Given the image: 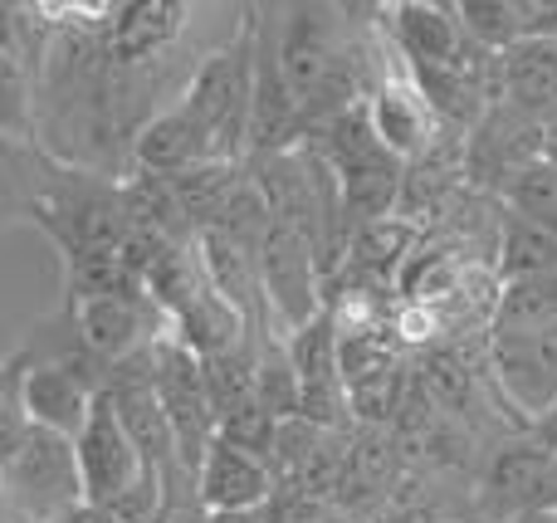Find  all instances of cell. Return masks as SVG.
<instances>
[{
    "label": "cell",
    "mask_w": 557,
    "mask_h": 523,
    "mask_svg": "<svg viewBox=\"0 0 557 523\" xmlns=\"http://www.w3.org/2000/svg\"><path fill=\"white\" fill-rule=\"evenodd\" d=\"M274 64L298 103L304 127H323L352 103H362L367 78L357 49L347 45L333 5H294L284 35L274 39Z\"/></svg>",
    "instance_id": "6da1fadb"
},
{
    "label": "cell",
    "mask_w": 557,
    "mask_h": 523,
    "mask_svg": "<svg viewBox=\"0 0 557 523\" xmlns=\"http://www.w3.org/2000/svg\"><path fill=\"white\" fill-rule=\"evenodd\" d=\"M318 133H323L318 137V157H323L327 176H333V186H337V215L347 221V231L386 221L406 186V166L376 142L362 103L337 113L333 123H323Z\"/></svg>",
    "instance_id": "7a4b0ae2"
},
{
    "label": "cell",
    "mask_w": 557,
    "mask_h": 523,
    "mask_svg": "<svg viewBox=\"0 0 557 523\" xmlns=\"http://www.w3.org/2000/svg\"><path fill=\"white\" fill-rule=\"evenodd\" d=\"M250 84H255V20L225 49L206 54L186 78L176 113L211 142L215 162H235L250 142Z\"/></svg>",
    "instance_id": "3957f363"
},
{
    "label": "cell",
    "mask_w": 557,
    "mask_h": 523,
    "mask_svg": "<svg viewBox=\"0 0 557 523\" xmlns=\"http://www.w3.org/2000/svg\"><path fill=\"white\" fill-rule=\"evenodd\" d=\"M29 221L45 225L54 235V245L64 250L69 274L84 270L94 260L123 250L127 240V201L117 186L98 182L88 172H69V176H49L45 196L29 206Z\"/></svg>",
    "instance_id": "277c9868"
},
{
    "label": "cell",
    "mask_w": 557,
    "mask_h": 523,
    "mask_svg": "<svg viewBox=\"0 0 557 523\" xmlns=\"http://www.w3.org/2000/svg\"><path fill=\"white\" fill-rule=\"evenodd\" d=\"M0 505L15 523H59L84 505L74 465V440L29 426L20 446L0 460Z\"/></svg>",
    "instance_id": "5b68a950"
},
{
    "label": "cell",
    "mask_w": 557,
    "mask_h": 523,
    "mask_svg": "<svg viewBox=\"0 0 557 523\" xmlns=\"http://www.w3.org/2000/svg\"><path fill=\"white\" fill-rule=\"evenodd\" d=\"M152 387H157V401H162V416L172 426V446H176V465L191 475L196 485V470H201L206 450L215 440V411H211V397H206V377H201V362L172 338L152 343Z\"/></svg>",
    "instance_id": "8992f818"
},
{
    "label": "cell",
    "mask_w": 557,
    "mask_h": 523,
    "mask_svg": "<svg viewBox=\"0 0 557 523\" xmlns=\"http://www.w3.org/2000/svg\"><path fill=\"white\" fill-rule=\"evenodd\" d=\"M362 113L372 123L376 142L396 157V162H421V157L435 152V137H441V123H435L431 103L421 98L411 69L392 54V45H382V64H376V78L362 94Z\"/></svg>",
    "instance_id": "52a82bcc"
},
{
    "label": "cell",
    "mask_w": 557,
    "mask_h": 523,
    "mask_svg": "<svg viewBox=\"0 0 557 523\" xmlns=\"http://www.w3.org/2000/svg\"><path fill=\"white\" fill-rule=\"evenodd\" d=\"M74 465H78V489H84V505L94 509H117L133 485L152 470H143V456H137L133 436L123 431L108 391L94 397V411H88L84 431L74 436Z\"/></svg>",
    "instance_id": "ba28073f"
},
{
    "label": "cell",
    "mask_w": 557,
    "mask_h": 523,
    "mask_svg": "<svg viewBox=\"0 0 557 523\" xmlns=\"http://www.w3.org/2000/svg\"><path fill=\"white\" fill-rule=\"evenodd\" d=\"M255 264H260L264 323H274L284 338L323 313V299H318V250H313V240L284 231V225H270V235H264L260 250H255Z\"/></svg>",
    "instance_id": "9c48e42d"
},
{
    "label": "cell",
    "mask_w": 557,
    "mask_h": 523,
    "mask_svg": "<svg viewBox=\"0 0 557 523\" xmlns=\"http://www.w3.org/2000/svg\"><path fill=\"white\" fill-rule=\"evenodd\" d=\"M386 45L411 74H431V69H460L474 54H490L465 35L455 5H431V0H401L386 5Z\"/></svg>",
    "instance_id": "30bf717a"
},
{
    "label": "cell",
    "mask_w": 557,
    "mask_h": 523,
    "mask_svg": "<svg viewBox=\"0 0 557 523\" xmlns=\"http://www.w3.org/2000/svg\"><path fill=\"white\" fill-rule=\"evenodd\" d=\"M147 294L143 284H123V289H103V294H84L69 303V328H74L78 348L98 362V368H117L133 352L152 348L157 338H147Z\"/></svg>",
    "instance_id": "8fae6325"
},
{
    "label": "cell",
    "mask_w": 557,
    "mask_h": 523,
    "mask_svg": "<svg viewBox=\"0 0 557 523\" xmlns=\"http://www.w3.org/2000/svg\"><path fill=\"white\" fill-rule=\"evenodd\" d=\"M490 368L504 397L529 421H539L557 401V319L533 333H494Z\"/></svg>",
    "instance_id": "7c38bea8"
},
{
    "label": "cell",
    "mask_w": 557,
    "mask_h": 523,
    "mask_svg": "<svg viewBox=\"0 0 557 523\" xmlns=\"http://www.w3.org/2000/svg\"><path fill=\"white\" fill-rule=\"evenodd\" d=\"M539 157H548L543 123H533V117L513 113V108H504V103H490L484 117L474 123V137L465 142V172H470L474 182H494L504 191V186H509L523 166L539 162Z\"/></svg>",
    "instance_id": "4fadbf2b"
},
{
    "label": "cell",
    "mask_w": 557,
    "mask_h": 523,
    "mask_svg": "<svg viewBox=\"0 0 557 523\" xmlns=\"http://www.w3.org/2000/svg\"><path fill=\"white\" fill-rule=\"evenodd\" d=\"M484 509L504 523L529 519V514H553L557 509V456L543 450L539 440L499 450L490 475H484Z\"/></svg>",
    "instance_id": "5bb4252c"
},
{
    "label": "cell",
    "mask_w": 557,
    "mask_h": 523,
    "mask_svg": "<svg viewBox=\"0 0 557 523\" xmlns=\"http://www.w3.org/2000/svg\"><path fill=\"white\" fill-rule=\"evenodd\" d=\"M191 5L182 0H137V5H108L103 54L113 64H152L182 39Z\"/></svg>",
    "instance_id": "9a60e30c"
},
{
    "label": "cell",
    "mask_w": 557,
    "mask_h": 523,
    "mask_svg": "<svg viewBox=\"0 0 557 523\" xmlns=\"http://www.w3.org/2000/svg\"><path fill=\"white\" fill-rule=\"evenodd\" d=\"M94 397H98L94 382H84L69 368H54V362H29L25 377H20V411H25V421L59 440H74L84 431Z\"/></svg>",
    "instance_id": "2e32d148"
},
{
    "label": "cell",
    "mask_w": 557,
    "mask_h": 523,
    "mask_svg": "<svg viewBox=\"0 0 557 523\" xmlns=\"http://www.w3.org/2000/svg\"><path fill=\"white\" fill-rule=\"evenodd\" d=\"M196 489L211 514H255L274 499V470L215 436L196 470Z\"/></svg>",
    "instance_id": "e0dca14e"
},
{
    "label": "cell",
    "mask_w": 557,
    "mask_h": 523,
    "mask_svg": "<svg viewBox=\"0 0 557 523\" xmlns=\"http://www.w3.org/2000/svg\"><path fill=\"white\" fill-rule=\"evenodd\" d=\"M191 254H196V264H201L211 294L245 323V333H250V323H264L260 264H255L250 245L231 240V235H221V231H201L191 245Z\"/></svg>",
    "instance_id": "ac0fdd59"
},
{
    "label": "cell",
    "mask_w": 557,
    "mask_h": 523,
    "mask_svg": "<svg viewBox=\"0 0 557 523\" xmlns=\"http://www.w3.org/2000/svg\"><path fill=\"white\" fill-rule=\"evenodd\" d=\"M499 103L513 113L543 117L557 103V39H519L499 54Z\"/></svg>",
    "instance_id": "d6986e66"
},
{
    "label": "cell",
    "mask_w": 557,
    "mask_h": 523,
    "mask_svg": "<svg viewBox=\"0 0 557 523\" xmlns=\"http://www.w3.org/2000/svg\"><path fill=\"white\" fill-rule=\"evenodd\" d=\"M411 250H416V231L406 221H396V215L352 231V250L347 254H352V270L362 274V294H372V284H396Z\"/></svg>",
    "instance_id": "ffe728a7"
},
{
    "label": "cell",
    "mask_w": 557,
    "mask_h": 523,
    "mask_svg": "<svg viewBox=\"0 0 557 523\" xmlns=\"http://www.w3.org/2000/svg\"><path fill=\"white\" fill-rule=\"evenodd\" d=\"M553 319H557V270L499 279L490 338L494 333H533V328H543V323H553Z\"/></svg>",
    "instance_id": "44dd1931"
},
{
    "label": "cell",
    "mask_w": 557,
    "mask_h": 523,
    "mask_svg": "<svg viewBox=\"0 0 557 523\" xmlns=\"http://www.w3.org/2000/svg\"><path fill=\"white\" fill-rule=\"evenodd\" d=\"M557 270V231L533 225L523 215H504L499 231V279H519V274H548Z\"/></svg>",
    "instance_id": "7402d4cb"
},
{
    "label": "cell",
    "mask_w": 557,
    "mask_h": 523,
    "mask_svg": "<svg viewBox=\"0 0 557 523\" xmlns=\"http://www.w3.org/2000/svg\"><path fill=\"white\" fill-rule=\"evenodd\" d=\"M455 15H460L465 35H470L480 49H490V54H504V49H513L523 39L519 0H460Z\"/></svg>",
    "instance_id": "603a6c76"
},
{
    "label": "cell",
    "mask_w": 557,
    "mask_h": 523,
    "mask_svg": "<svg viewBox=\"0 0 557 523\" xmlns=\"http://www.w3.org/2000/svg\"><path fill=\"white\" fill-rule=\"evenodd\" d=\"M504 201H509V211L523 215V221L557 231V157H539L533 166H523V172L504 186Z\"/></svg>",
    "instance_id": "cb8c5ba5"
},
{
    "label": "cell",
    "mask_w": 557,
    "mask_h": 523,
    "mask_svg": "<svg viewBox=\"0 0 557 523\" xmlns=\"http://www.w3.org/2000/svg\"><path fill=\"white\" fill-rule=\"evenodd\" d=\"M215 436H221L225 446H235V450H245V456H255V460H264V465H270L274 440H278V421H274L264 407H255V401H250V407H240V411H231V416H221Z\"/></svg>",
    "instance_id": "d4e9b609"
},
{
    "label": "cell",
    "mask_w": 557,
    "mask_h": 523,
    "mask_svg": "<svg viewBox=\"0 0 557 523\" xmlns=\"http://www.w3.org/2000/svg\"><path fill=\"white\" fill-rule=\"evenodd\" d=\"M29 358H10L5 368H0V460L10 456V450L20 446V436L29 431L25 411H20V377H25Z\"/></svg>",
    "instance_id": "484cf974"
},
{
    "label": "cell",
    "mask_w": 557,
    "mask_h": 523,
    "mask_svg": "<svg viewBox=\"0 0 557 523\" xmlns=\"http://www.w3.org/2000/svg\"><path fill=\"white\" fill-rule=\"evenodd\" d=\"M29 127V88L15 54H0V137H20Z\"/></svg>",
    "instance_id": "4316f807"
},
{
    "label": "cell",
    "mask_w": 557,
    "mask_h": 523,
    "mask_svg": "<svg viewBox=\"0 0 557 523\" xmlns=\"http://www.w3.org/2000/svg\"><path fill=\"white\" fill-rule=\"evenodd\" d=\"M533 440H539L543 450H553V456H557V401H553L548 411H543L539 421H533Z\"/></svg>",
    "instance_id": "83f0119b"
},
{
    "label": "cell",
    "mask_w": 557,
    "mask_h": 523,
    "mask_svg": "<svg viewBox=\"0 0 557 523\" xmlns=\"http://www.w3.org/2000/svg\"><path fill=\"white\" fill-rule=\"evenodd\" d=\"M59 523H117L113 514H108V509H94V505H78L74 514H64Z\"/></svg>",
    "instance_id": "f1b7e54d"
},
{
    "label": "cell",
    "mask_w": 557,
    "mask_h": 523,
    "mask_svg": "<svg viewBox=\"0 0 557 523\" xmlns=\"http://www.w3.org/2000/svg\"><path fill=\"white\" fill-rule=\"evenodd\" d=\"M211 523H274V514H270V505H264V509H255V514H211Z\"/></svg>",
    "instance_id": "f546056e"
},
{
    "label": "cell",
    "mask_w": 557,
    "mask_h": 523,
    "mask_svg": "<svg viewBox=\"0 0 557 523\" xmlns=\"http://www.w3.org/2000/svg\"><path fill=\"white\" fill-rule=\"evenodd\" d=\"M543 142H548V157H557V103H553V113L543 117Z\"/></svg>",
    "instance_id": "4dcf8cb0"
}]
</instances>
